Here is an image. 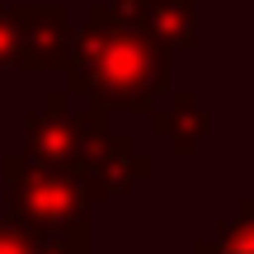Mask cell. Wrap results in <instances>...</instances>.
I'll list each match as a JSON object with an SVG mask.
<instances>
[{"mask_svg":"<svg viewBox=\"0 0 254 254\" xmlns=\"http://www.w3.org/2000/svg\"><path fill=\"white\" fill-rule=\"evenodd\" d=\"M193 254H254V198L236 207V221H221L217 236L198 240Z\"/></svg>","mask_w":254,"mask_h":254,"instance_id":"52a82bcc","label":"cell"},{"mask_svg":"<svg viewBox=\"0 0 254 254\" xmlns=\"http://www.w3.org/2000/svg\"><path fill=\"white\" fill-rule=\"evenodd\" d=\"M66 52H75L71 33H66V14L62 9H28L19 66H24V71H57V66L71 62Z\"/></svg>","mask_w":254,"mask_h":254,"instance_id":"5b68a950","label":"cell"},{"mask_svg":"<svg viewBox=\"0 0 254 254\" xmlns=\"http://www.w3.org/2000/svg\"><path fill=\"white\" fill-rule=\"evenodd\" d=\"M146 28L155 38H165L170 47L193 43V5L189 0H151L146 5Z\"/></svg>","mask_w":254,"mask_h":254,"instance_id":"ba28073f","label":"cell"},{"mask_svg":"<svg viewBox=\"0 0 254 254\" xmlns=\"http://www.w3.org/2000/svg\"><path fill=\"white\" fill-rule=\"evenodd\" d=\"M24 19L28 9H0V66L19 62V52H24Z\"/></svg>","mask_w":254,"mask_h":254,"instance_id":"30bf717a","label":"cell"},{"mask_svg":"<svg viewBox=\"0 0 254 254\" xmlns=\"http://www.w3.org/2000/svg\"><path fill=\"white\" fill-rule=\"evenodd\" d=\"M109 113L113 109H104L94 99H85V109H71V90H47L43 113H33L24 123V155L43 170L75 174L85 151L113 132Z\"/></svg>","mask_w":254,"mask_h":254,"instance_id":"3957f363","label":"cell"},{"mask_svg":"<svg viewBox=\"0 0 254 254\" xmlns=\"http://www.w3.org/2000/svg\"><path fill=\"white\" fill-rule=\"evenodd\" d=\"M170 85V43L155 38L146 24L94 9L85 19V33L75 38V52L66 62V90L94 99L113 113H141Z\"/></svg>","mask_w":254,"mask_h":254,"instance_id":"6da1fadb","label":"cell"},{"mask_svg":"<svg viewBox=\"0 0 254 254\" xmlns=\"http://www.w3.org/2000/svg\"><path fill=\"white\" fill-rule=\"evenodd\" d=\"M151 127H155V136H165V141L174 146V155H193V146L207 136L212 123H207V113L198 109V99L179 90V94L170 99V109L151 118Z\"/></svg>","mask_w":254,"mask_h":254,"instance_id":"8992f818","label":"cell"},{"mask_svg":"<svg viewBox=\"0 0 254 254\" xmlns=\"http://www.w3.org/2000/svg\"><path fill=\"white\" fill-rule=\"evenodd\" d=\"M151 174V160H141L127 132H109L104 141H94L85 151L75 179L90 189V198H113V193H127L132 184H141Z\"/></svg>","mask_w":254,"mask_h":254,"instance_id":"277c9868","label":"cell"},{"mask_svg":"<svg viewBox=\"0 0 254 254\" xmlns=\"http://www.w3.org/2000/svg\"><path fill=\"white\" fill-rule=\"evenodd\" d=\"M0 254H80L66 240H38L14 221H0Z\"/></svg>","mask_w":254,"mask_h":254,"instance_id":"9c48e42d","label":"cell"},{"mask_svg":"<svg viewBox=\"0 0 254 254\" xmlns=\"http://www.w3.org/2000/svg\"><path fill=\"white\" fill-rule=\"evenodd\" d=\"M9 184V221L38 240H66L90 254V189L75 174L43 170L28 155H5L0 165Z\"/></svg>","mask_w":254,"mask_h":254,"instance_id":"7a4b0ae2","label":"cell"}]
</instances>
